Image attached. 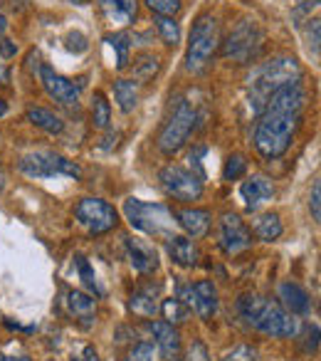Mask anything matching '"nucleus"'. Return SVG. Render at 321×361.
Wrapping results in <instances>:
<instances>
[{"instance_id":"nucleus-20","label":"nucleus","mask_w":321,"mask_h":361,"mask_svg":"<svg viewBox=\"0 0 321 361\" xmlns=\"http://www.w3.org/2000/svg\"><path fill=\"white\" fill-rule=\"evenodd\" d=\"M168 255H171L173 262L183 267H193L201 257L198 252V245L191 240V238H183V235H168Z\"/></svg>"},{"instance_id":"nucleus-10","label":"nucleus","mask_w":321,"mask_h":361,"mask_svg":"<svg viewBox=\"0 0 321 361\" xmlns=\"http://www.w3.org/2000/svg\"><path fill=\"white\" fill-rule=\"evenodd\" d=\"M160 186L168 196L178 198V201H198L203 196V180L196 171H188L178 164H171L160 171L158 176Z\"/></svg>"},{"instance_id":"nucleus-14","label":"nucleus","mask_w":321,"mask_h":361,"mask_svg":"<svg viewBox=\"0 0 321 361\" xmlns=\"http://www.w3.org/2000/svg\"><path fill=\"white\" fill-rule=\"evenodd\" d=\"M188 302L196 310V314L201 319H213V314L218 312V290L210 280H198L196 285L188 290Z\"/></svg>"},{"instance_id":"nucleus-21","label":"nucleus","mask_w":321,"mask_h":361,"mask_svg":"<svg viewBox=\"0 0 321 361\" xmlns=\"http://www.w3.org/2000/svg\"><path fill=\"white\" fill-rule=\"evenodd\" d=\"M67 310L75 319H80L82 324H89L96 314V300L87 292H80V290H72L67 295Z\"/></svg>"},{"instance_id":"nucleus-7","label":"nucleus","mask_w":321,"mask_h":361,"mask_svg":"<svg viewBox=\"0 0 321 361\" xmlns=\"http://www.w3.org/2000/svg\"><path fill=\"white\" fill-rule=\"evenodd\" d=\"M18 171L27 178H55V176H70L82 178V169L75 161L55 154V151H32L18 161Z\"/></svg>"},{"instance_id":"nucleus-25","label":"nucleus","mask_w":321,"mask_h":361,"mask_svg":"<svg viewBox=\"0 0 321 361\" xmlns=\"http://www.w3.org/2000/svg\"><path fill=\"white\" fill-rule=\"evenodd\" d=\"M252 233L260 238L262 243H272L282 235V221L277 213H262V216L255 218L252 223Z\"/></svg>"},{"instance_id":"nucleus-34","label":"nucleus","mask_w":321,"mask_h":361,"mask_svg":"<svg viewBox=\"0 0 321 361\" xmlns=\"http://www.w3.org/2000/svg\"><path fill=\"white\" fill-rule=\"evenodd\" d=\"M309 208H311V218L319 223L321 221V183L319 180H314V188H311Z\"/></svg>"},{"instance_id":"nucleus-41","label":"nucleus","mask_w":321,"mask_h":361,"mask_svg":"<svg viewBox=\"0 0 321 361\" xmlns=\"http://www.w3.org/2000/svg\"><path fill=\"white\" fill-rule=\"evenodd\" d=\"M0 361H30L27 356H0Z\"/></svg>"},{"instance_id":"nucleus-15","label":"nucleus","mask_w":321,"mask_h":361,"mask_svg":"<svg viewBox=\"0 0 321 361\" xmlns=\"http://www.w3.org/2000/svg\"><path fill=\"white\" fill-rule=\"evenodd\" d=\"M126 252H129L131 267L139 275H153L158 270V252L149 243L139 240V238H126Z\"/></svg>"},{"instance_id":"nucleus-45","label":"nucleus","mask_w":321,"mask_h":361,"mask_svg":"<svg viewBox=\"0 0 321 361\" xmlns=\"http://www.w3.org/2000/svg\"><path fill=\"white\" fill-rule=\"evenodd\" d=\"M70 3H75V6H87L89 0H70Z\"/></svg>"},{"instance_id":"nucleus-37","label":"nucleus","mask_w":321,"mask_h":361,"mask_svg":"<svg viewBox=\"0 0 321 361\" xmlns=\"http://www.w3.org/2000/svg\"><path fill=\"white\" fill-rule=\"evenodd\" d=\"M18 52V45L13 40H8V37H0V57L3 60H11V57H15Z\"/></svg>"},{"instance_id":"nucleus-39","label":"nucleus","mask_w":321,"mask_h":361,"mask_svg":"<svg viewBox=\"0 0 321 361\" xmlns=\"http://www.w3.org/2000/svg\"><path fill=\"white\" fill-rule=\"evenodd\" d=\"M311 30L314 32H309V47L314 50V55H319V20H311Z\"/></svg>"},{"instance_id":"nucleus-11","label":"nucleus","mask_w":321,"mask_h":361,"mask_svg":"<svg viewBox=\"0 0 321 361\" xmlns=\"http://www.w3.org/2000/svg\"><path fill=\"white\" fill-rule=\"evenodd\" d=\"M40 80H42V87H45L47 94H50L55 102H60V104L72 106V104H77V102H80V94H82L80 82H72L70 77L57 75L50 65L40 67Z\"/></svg>"},{"instance_id":"nucleus-30","label":"nucleus","mask_w":321,"mask_h":361,"mask_svg":"<svg viewBox=\"0 0 321 361\" xmlns=\"http://www.w3.org/2000/svg\"><path fill=\"white\" fill-rule=\"evenodd\" d=\"M156 72H158V60H156V57H151V55H144L134 65V75H136V80H139V82L153 80Z\"/></svg>"},{"instance_id":"nucleus-23","label":"nucleus","mask_w":321,"mask_h":361,"mask_svg":"<svg viewBox=\"0 0 321 361\" xmlns=\"http://www.w3.org/2000/svg\"><path fill=\"white\" fill-rule=\"evenodd\" d=\"M114 99L124 114H131L139 104V85L134 80H116L114 82Z\"/></svg>"},{"instance_id":"nucleus-27","label":"nucleus","mask_w":321,"mask_h":361,"mask_svg":"<svg viewBox=\"0 0 321 361\" xmlns=\"http://www.w3.org/2000/svg\"><path fill=\"white\" fill-rule=\"evenodd\" d=\"M104 42H109V45L119 52V57H116V70H124V67L129 65L131 37L126 35V32H109V35L104 37Z\"/></svg>"},{"instance_id":"nucleus-5","label":"nucleus","mask_w":321,"mask_h":361,"mask_svg":"<svg viewBox=\"0 0 321 361\" xmlns=\"http://www.w3.org/2000/svg\"><path fill=\"white\" fill-rule=\"evenodd\" d=\"M124 213L136 231L146 235H171L173 231V213L163 203H146L139 198H129L124 203Z\"/></svg>"},{"instance_id":"nucleus-13","label":"nucleus","mask_w":321,"mask_h":361,"mask_svg":"<svg viewBox=\"0 0 321 361\" xmlns=\"http://www.w3.org/2000/svg\"><path fill=\"white\" fill-rule=\"evenodd\" d=\"M151 331H153L156 346L160 349V356H163V359L181 361L183 344H181V334H178L176 324H168L166 319L151 322Z\"/></svg>"},{"instance_id":"nucleus-2","label":"nucleus","mask_w":321,"mask_h":361,"mask_svg":"<svg viewBox=\"0 0 321 361\" xmlns=\"http://www.w3.org/2000/svg\"><path fill=\"white\" fill-rule=\"evenodd\" d=\"M237 307H240L242 319L250 326H255V329H260L262 334L277 336V339H289L299 329L294 314H289L279 302L270 300V297L245 295Z\"/></svg>"},{"instance_id":"nucleus-28","label":"nucleus","mask_w":321,"mask_h":361,"mask_svg":"<svg viewBox=\"0 0 321 361\" xmlns=\"http://www.w3.org/2000/svg\"><path fill=\"white\" fill-rule=\"evenodd\" d=\"M160 312H163V319H166L168 324H178V322L188 319V307L181 297H171V300H166L163 305H160Z\"/></svg>"},{"instance_id":"nucleus-16","label":"nucleus","mask_w":321,"mask_h":361,"mask_svg":"<svg viewBox=\"0 0 321 361\" xmlns=\"http://www.w3.org/2000/svg\"><path fill=\"white\" fill-rule=\"evenodd\" d=\"M101 16L106 23H111L114 27H126L136 20L139 13V3L136 0H96Z\"/></svg>"},{"instance_id":"nucleus-19","label":"nucleus","mask_w":321,"mask_h":361,"mask_svg":"<svg viewBox=\"0 0 321 361\" xmlns=\"http://www.w3.org/2000/svg\"><path fill=\"white\" fill-rule=\"evenodd\" d=\"M173 218L191 238L206 235L208 228H210V213L203 211V208H183V211H176Z\"/></svg>"},{"instance_id":"nucleus-38","label":"nucleus","mask_w":321,"mask_h":361,"mask_svg":"<svg viewBox=\"0 0 321 361\" xmlns=\"http://www.w3.org/2000/svg\"><path fill=\"white\" fill-rule=\"evenodd\" d=\"M188 361H208V351L201 341H196V344L191 346V351H188Z\"/></svg>"},{"instance_id":"nucleus-3","label":"nucleus","mask_w":321,"mask_h":361,"mask_svg":"<svg viewBox=\"0 0 321 361\" xmlns=\"http://www.w3.org/2000/svg\"><path fill=\"white\" fill-rule=\"evenodd\" d=\"M301 82V67L294 57H275L255 70V77H250V104L260 114L265 109V102L270 99L272 92L279 87Z\"/></svg>"},{"instance_id":"nucleus-42","label":"nucleus","mask_w":321,"mask_h":361,"mask_svg":"<svg viewBox=\"0 0 321 361\" xmlns=\"http://www.w3.org/2000/svg\"><path fill=\"white\" fill-rule=\"evenodd\" d=\"M6 27H8V20H6V16H0V35L6 32Z\"/></svg>"},{"instance_id":"nucleus-6","label":"nucleus","mask_w":321,"mask_h":361,"mask_svg":"<svg viewBox=\"0 0 321 361\" xmlns=\"http://www.w3.org/2000/svg\"><path fill=\"white\" fill-rule=\"evenodd\" d=\"M196 124H198L196 109H193L188 102H178L173 114L168 116L163 129L158 131V139H156V146H158L160 154L173 156L176 151H181L183 146H186V141L191 139Z\"/></svg>"},{"instance_id":"nucleus-43","label":"nucleus","mask_w":321,"mask_h":361,"mask_svg":"<svg viewBox=\"0 0 321 361\" xmlns=\"http://www.w3.org/2000/svg\"><path fill=\"white\" fill-rule=\"evenodd\" d=\"M6 111H8V104L3 99H0V116H6Z\"/></svg>"},{"instance_id":"nucleus-32","label":"nucleus","mask_w":321,"mask_h":361,"mask_svg":"<svg viewBox=\"0 0 321 361\" xmlns=\"http://www.w3.org/2000/svg\"><path fill=\"white\" fill-rule=\"evenodd\" d=\"M146 6L156 13V16H163V18H173L178 11H181V0H146Z\"/></svg>"},{"instance_id":"nucleus-44","label":"nucleus","mask_w":321,"mask_h":361,"mask_svg":"<svg viewBox=\"0 0 321 361\" xmlns=\"http://www.w3.org/2000/svg\"><path fill=\"white\" fill-rule=\"evenodd\" d=\"M6 186V176H3V166H0V188Z\"/></svg>"},{"instance_id":"nucleus-1","label":"nucleus","mask_w":321,"mask_h":361,"mask_svg":"<svg viewBox=\"0 0 321 361\" xmlns=\"http://www.w3.org/2000/svg\"><path fill=\"white\" fill-rule=\"evenodd\" d=\"M304 106L306 90L301 87V82H291V85L272 92L255 126V149L260 151V156L275 161L289 151L291 141L301 126Z\"/></svg>"},{"instance_id":"nucleus-40","label":"nucleus","mask_w":321,"mask_h":361,"mask_svg":"<svg viewBox=\"0 0 321 361\" xmlns=\"http://www.w3.org/2000/svg\"><path fill=\"white\" fill-rule=\"evenodd\" d=\"M72 361H99V354H96L94 346H84L82 356H77V359H72Z\"/></svg>"},{"instance_id":"nucleus-4","label":"nucleus","mask_w":321,"mask_h":361,"mask_svg":"<svg viewBox=\"0 0 321 361\" xmlns=\"http://www.w3.org/2000/svg\"><path fill=\"white\" fill-rule=\"evenodd\" d=\"M220 32H218V20L213 16H201L191 27L188 37V52H186V67L188 72H203L215 55Z\"/></svg>"},{"instance_id":"nucleus-9","label":"nucleus","mask_w":321,"mask_h":361,"mask_svg":"<svg viewBox=\"0 0 321 361\" xmlns=\"http://www.w3.org/2000/svg\"><path fill=\"white\" fill-rule=\"evenodd\" d=\"M75 218L84 231H89L92 235H101L109 233L111 228H116L119 216H116L114 206L101 198H82L75 206Z\"/></svg>"},{"instance_id":"nucleus-22","label":"nucleus","mask_w":321,"mask_h":361,"mask_svg":"<svg viewBox=\"0 0 321 361\" xmlns=\"http://www.w3.org/2000/svg\"><path fill=\"white\" fill-rule=\"evenodd\" d=\"M129 310L139 317H153L158 312V287H141L131 295Z\"/></svg>"},{"instance_id":"nucleus-18","label":"nucleus","mask_w":321,"mask_h":361,"mask_svg":"<svg viewBox=\"0 0 321 361\" xmlns=\"http://www.w3.org/2000/svg\"><path fill=\"white\" fill-rule=\"evenodd\" d=\"M282 300V307H284L289 314H306L311 310V300L304 290H301L296 282H282L279 290H277Z\"/></svg>"},{"instance_id":"nucleus-24","label":"nucleus","mask_w":321,"mask_h":361,"mask_svg":"<svg viewBox=\"0 0 321 361\" xmlns=\"http://www.w3.org/2000/svg\"><path fill=\"white\" fill-rule=\"evenodd\" d=\"M25 116H27V121H30V124H35L37 129L47 131V134H62V131H65V121H62L57 114H52L50 109L32 106V109H27Z\"/></svg>"},{"instance_id":"nucleus-29","label":"nucleus","mask_w":321,"mask_h":361,"mask_svg":"<svg viewBox=\"0 0 321 361\" xmlns=\"http://www.w3.org/2000/svg\"><path fill=\"white\" fill-rule=\"evenodd\" d=\"M153 23H156V30H158V35L163 37L166 45H178V42H181V27H178V23L173 20V18L156 16Z\"/></svg>"},{"instance_id":"nucleus-8","label":"nucleus","mask_w":321,"mask_h":361,"mask_svg":"<svg viewBox=\"0 0 321 361\" xmlns=\"http://www.w3.org/2000/svg\"><path fill=\"white\" fill-rule=\"evenodd\" d=\"M265 47V32L260 30L255 20H242L235 30L230 32L225 47H222V55L227 60H235L240 65H247V62L257 60Z\"/></svg>"},{"instance_id":"nucleus-31","label":"nucleus","mask_w":321,"mask_h":361,"mask_svg":"<svg viewBox=\"0 0 321 361\" xmlns=\"http://www.w3.org/2000/svg\"><path fill=\"white\" fill-rule=\"evenodd\" d=\"M245 169H247V161H245V156H242V154L227 156L225 169H222V178H225V180H237L242 173H245Z\"/></svg>"},{"instance_id":"nucleus-12","label":"nucleus","mask_w":321,"mask_h":361,"mask_svg":"<svg viewBox=\"0 0 321 361\" xmlns=\"http://www.w3.org/2000/svg\"><path fill=\"white\" fill-rule=\"evenodd\" d=\"M220 245L227 255H237V252L247 250L252 245V233L235 213H225L220 221Z\"/></svg>"},{"instance_id":"nucleus-35","label":"nucleus","mask_w":321,"mask_h":361,"mask_svg":"<svg viewBox=\"0 0 321 361\" xmlns=\"http://www.w3.org/2000/svg\"><path fill=\"white\" fill-rule=\"evenodd\" d=\"M257 359V351L250 349V346H237L235 351L225 356V361H255Z\"/></svg>"},{"instance_id":"nucleus-33","label":"nucleus","mask_w":321,"mask_h":361,"mask_svg":"<svg viewBox=\"0 0 321 361\" xmlns=\"http://www.w3.org/2000/svg\"><path fill=\"white\" fill-rule=\"evenodd\" d=\"M126 361H156V346L149 341H141L134 349L129 351V359Z\"/></svg>"},{"instance_id":"nucleus-17","label":"nucleus","mask_w":321,"mask_h":361,"mask_svg":"<svg viewBox=\"0 0 321 361\" xmlns=\"http://www.w3.org/2000/svg\"><path fill=\"white\" fill-rule=\"evenodd\" d=\"M240 196H242V201H245V206L250 208V211H255L260 203L270 201V198L275 196V183H272L267 176H250L240 186Z\"/></svg>"},{"instance_id":"nucleus-36","label":"nucleus","mask_w":321,"mask_h":361,"mask_svg":"<svg viewBox=\"0 0 321 361\" xmlns=\"http://www.w3.org/2000/svg\"><path fill=\"white\" fill-rule=\"evenodd\" d=\"M77 267H80V275H82V280H84L87 285L92 287V290H96V277H94V272H92L89 262H87L82 255H77Z\"/></svg>"},{"instance_id":"nucleus-26","label":"nucleus","mask_w":321,"mask_h":361,"mask_svg":"<svg viewBox=\"0 0 321 361\" xmlns=\"http://www.w3.org/2000/svg\"><path fill=\"white\" fill-rule=\"evenodd\" d=\"M109 121H111L109 102H106V97L101 92H94V97H92V124H94V129H106Z\"/></svg>"}]
</instances>
